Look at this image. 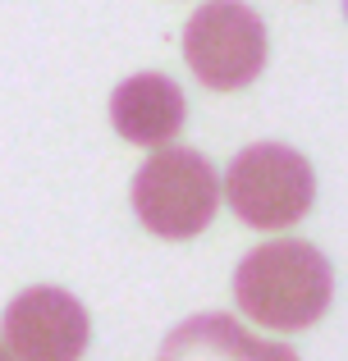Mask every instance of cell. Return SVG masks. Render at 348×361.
I'll use <instances>...</instances> for the list:
<instances>
[{
	"instance_id": "obj_6",
	"label": "cell",
	"mask_w": 348,
	"mask_h": 361,
	"mask_svg": "<svg viewBox=\"0 0 348 361\" xmlns=\"http://www.w3.org/2000/svg\"><path fill=\"white\" fill-rule=\"evenodd\" d=\"M188 101L184 87L165 73H133L110 97V123L133 147H170L184 133Z\"/></svg>"
},
{
	"instance_id": "obj_7",
	"label": "cell",
	"mask_w": 348,
	"mask_h": 361,
	"mask_svg": "<svg viewBox=\"0 0 348 361\" xmlns=\"http://www.w3.org/2000/svg\"><path fill=\"white\" fill-rule=\"evenodd\" d=\"M156 361H298L289 343H270L243 329L224 311H206V316H188L165 334Z\"/></svg>"
},
{
	"instance_id": "obj_4",
	"label": "cell",
	"mask_w": 348,
	"mask_h": 361,
	"mask_svg": "<svg viewBox=\"0 0 348 361\" xmlns=\"http://www.w3.org/2000/svg\"><path fill=\"white\" fill-rule=\"evenodd\" d=\"M266 23L243 0H206L184 27V60L211 92H239L266 69Z\"/></svg>"
},
{
	"instance_id": "obj_1",
	"label": "cell",
	"mask_w": 348,
	"mask_h": 361,
	"mask_svg": "<svg viewBox=\"0 0 348 361\" xmlns=\"http://www.w3.org/2000/svg\"><path fill=\"white\" fill-rule=\"evenodd\" d=\"M234 302L261 329H312L335 302V270L316 243L275 238L252 247L234 270Z\"/></svg>"
},
{
	"instance_id": "obj_9",
	"label": "cell",
	"mask_w": 348,
	"mask_h": 361,
	"mask_svg": "<svg viewBox=\"0 0 348 361\" xmlns=\"http://www.w3.org/2000/svg\"><path fill=\"white\" fill-rule=\"evenodd\" d=\"M344 18H348V0H344Z\"/></svg>"
},
{
	"instance_id": "obj_3",
	"label": "cell",
	"mask_w": 348,
	"mask_h": 361,
	"mask_svg": "<svg viewBox=\"0 0 348 361\" xmlns=\"http://www.w3.org/2000/svg\"><path fill=\"white\" fill-rule=\"evenodd\" d=\"M220 178L202 151L156 147V156L133 174V211L156 238H197L215 220Z\"/></svg>"
},
{
	"instance_id": "obj_2",
	"label": "cell",
	"mask_w": 348,
	"mask_h": 361,
	"mask_svg": "<svg viewBox=\"0 0 348 361\" xmlns=\"http://www.w3.org/2000/svg\"><path fill=\"white\" fill-rule=\"evenodd\" d=\"M224 202L248 229H289L316 206V169L284 142H252L224 169Z\"/></svg>"
},
{
	"instance_id": "obj_8",
	"label": "cell",
	"mask_w": 348,
	"mask_h": 361,
	"mask_svg": "<svg viewBox=\"0 0 348 361\" xmlns=\"http://www.w3.org/2000/svg\"><path fill=\"white\" fill-rule=\"evenodd\" d=\"M0 361H14V353L5 348V338H0Z\"/></svg>"
},
{
	"instance_id": "obj_5",
	"label": "cell",
	"mask_w": 348,
	"mask_h": 361,
	"mask_svg": "<svg viewBox=\"0 0 348 361\" xmlns=\"http://www.w3.org/2000/svg\"><path fill=\"white\" fill-rule=\"evenodd\" d=\"M5 348L14 361H78L88 353L92 320L73 293L37 283L5 307Z\"/></svg>"
}]
</instances>
